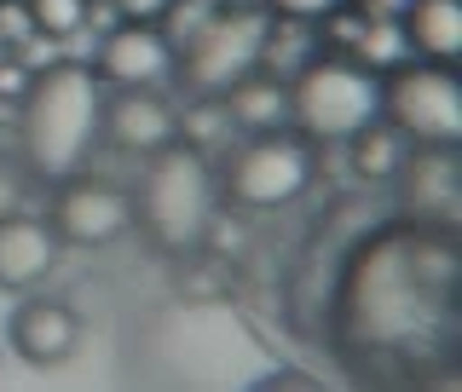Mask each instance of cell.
I'll return each instance as SVG.
<instances>
[{
  "instance_id": "6da1fadb",
  "label": "cell",
  "mask_w": 462,
  "mask_h": 392,
  "mask_svg": "<svg viewBox=\"0 0 462 392\" xmlns=\"http://www.w3.org/2000/svg\"><path fill=\"white\" fill-rule=\"evenodd\" d=\"M329 335L365 381H439L462 352L457 231L416 214L370 231L341 266Z\"/></svg>"
},
{
  "instance_id": "7a4b0ae2",
  "label": "cell",
  "mask_w": 462,
  "mask_h": 392,
  "mask_svg": "<svg viewBox=\"0 0 462 392\" xmlns=\"http://www.w3.org/2000/svg\"><path fill=\"white\" fill-rule=\"evenodd\" d=\"M105 93L87 64H47L35 69L18 98V144L35 179H69L98 144Z\"/></svg>"
},
{
  "instance_id": "3957f363",
  "label": "cell",
  "mask_w": 462,
  "mask_h": 392,
  "mask_svg": "<svg viewBox=\"0 0 462 392\" xmlns=\"http://www.w3.org/2000/svg\"><path fill=\"white\" fill-rule=\"evenodd\" d=\"M156 162L144 168L139 185V220L156 237V249L168 254H191L214 225V196H220V173H214L208 150L185 139H168L162 150H151Z\"/></svg>"
},
{
  "instance_id": "277c9868",
  "label": "cell",
  "mask_w": 462,
  "mask_h": 392,
  "mask_svg": "<svg viewBox=\"0 0 462 392\" xmlns=\"http://www.w3.org/2000/svg\"><path fill=\"white\" fill-rule=\"evenodd\" d=\"M382 115V81L358 58H307L289 76V122L300 139H346Z\"/></svg>"
},
{
  "instance_id": "5b68a950",
  "label": "cell",
  "mask_w": 462,
  "mask_h": 392,
  "mask_svg": "<svg viewBox=\"0 0 462 392\" xmlns=\"http://www.w3.org/2000/svg\"><path fill=\"white\" fill-rule=\"evenodd\" d=\"M382 122H393L416 144H462V87L439 58H399L382 69Z\"/></svg>"
},
{
  "instance_id": "8992f818",
  "label": "cell",
  "mask_w": 462,
  "mask_h": 392,
  "mask_svg": "<svg viewBox=\"0 0 462 392\" xmlns=\"http://www.w3.org/2000/svg\"><path fill=\"white\" fill-rule=\"evenodd\" d=\"M260 41H266V18L254 6H208L185 35L180 64L197 93H226L237 76L260 69Z\"/></svg>"
},
{
  "instance_id": "52a82bcc",
  "label": "cell",
  "mask_w": 462,
  "mask_h": 392,
  "mask_svg": "<svg viewBox=\"0 0 462 392\" xmlns=\"http://www.w3.org/2000/svg\"><path fill=\"white\" fill-rule=\"evenodd\" d=\"M307 185H312V150H307V139L283 133V127L249 133V144H243L220 173V191L237 202V208H283V202H295Z\"/></svg>"
},
{
  "instance_id": "ba28073f",
  "label": "cell",
  "mask_w": 462,
  "mask_h": 392,
  "mask_svg": "<svg viewBox=\"0 0 462 392\" xmlns=\"http://www.w3.org/2000/svg\"><path fill=\"white\" fill-rule=\"evenodd\" d=\"M127 220H134V202H127V191H116L110 179H87V173L58 179V202H52L58 242L98 249V242H116V237H122Z\"/></svg>"
},
{
  "instance_id": "9c48e42d",
  "label": "cell",
  "mask_w": 462,
  "mask_h": 392,
  "mask_svg": "<svg viewBox=\"0 0 462 392\" xmlns=\"http://www.w3.org/2000/svg\"><path fill=\"white\" fill-rule=\"evenodd\" d=\"M399 202L416 220H445L457 225L462 214V173H457V144H416V156L404 150L399 162Z\"/></svg>"
},
{
  "instance_id": "30bf717a",
  "label": "cell",
  "mask_w": 462,
  "mask_h": 392,
  "mask_svg": "<svg viewBox=\"0 0 462 392\" xmlns=\"http://www.w3.org/2000/svg\"><path fill=\"white\" fill-rule=\"evenodd\" d=\"M173 69V41L151 18H122L98 47V76L116 87H156Z\"/></svg>"
},
{
  "instance_id": "8fae6325",
  "label": "cell",
  "mask_w": 462,
  "mask_h": 392,
  "mask_svg": "<svg viewBox=\"0 0 462 392\" xmlns=\"http://www.w3.org/2000/svg\"><path fill=\"white\" fill-rule=\"evenodd\" d=\"M98 133H105L116 150H162L168 139H180V122H173L168 98L156 87H116V98H105V115H98Z\"/></svg>"
},
{
  "instance_id": "7c38bea8",
  "label": "cell",
  "mask_w": 462,
  "mask_h": 392,
  "mask_svg": "<svg viewBox=\"0 0 462 392\" xmlns=\"http://www.w3.org/2000/svg\"><path fill=\"white\" fill-rule=\"evenodd\" d=\"M81 346V317L64 300H23L12 312V352L35 369H58L69 364Z\"/></svg>"
},
{
  "instance_id": "4fadbf2b",
  "label": "cell",
  "mask_w": 462,
  "mask_h": 392,
  "mask_svg": "<svg viewBox=\"0 0 462 392\" xmlns=\"http://www.w3.org/2000/svg\"><path fill=\"white\" fill-rule=\"evenodd\" d=\"M58 231L35 214H6L0 220V288H29L58 266Z\"/></svg>"
},
{
  "instance_id": "5bb4252c",
  "label": "cell",
  "mask_w": 462,
  "mask_h": 392,
  "mask_svg": "<svg viewBox=\"0 0 462 392\" xmlns=\"http://www.w3.org/2000/svg\"><path fill=\"white\" fill-rule=\"evenodd\" d=\"M220 105H226V122L249 127V133H272V127L289 122V81L272 76V69H266V76L249 69V76H237L220 93Z\"/></svg>"
},
{
  "instance_id": "9a60e30c",
  "label": "cell",
  "mask_w": 462,
  "mask_h": 392,
  "mask_svg": "<svg viewBox=\"0 0 462 392\" xmlns=\"http://www.w3.org/2000/svg\"><path fill=\"white\" fill-rule=\"evenodd\" d=\"M399 29H404V47H411L416 58L451 64V58L462 52V6L457 0H404Z\"/></svg>"
},
{
  "instance_id": "2e32d148",
  "label": "cell",
  "mask_w": 462,
  "mask_h": 392,
  "mask_svg": "<svg viewBox=\"0 0 462 392\" xmlns=\"http://www.w3.org/2000/svg\"><path fill=\"white\" fill-rule=\"evenodd\" d=\"M404 150H411V139L399 133L393 122H365L358 133H346V156H353V173L358 179H393L399 162H404Z\"/></svg>"
},
{
  "instance_id": "e0dca14e",
  "label": "cell",
  "mask_w": 462,
  "mask_h": 392,
  "mask_svg": "<svg viewBox=\"0 0 462 392\" xmlns=\"http://www.w3.org/2000/svg\"><path fill=\"white\" fill-rule=\"evenodd\" d=\"M404 52H411V47H404V29H399V18H365V12H358L353 58H358V64L370 69V76H382V69H393Z\"/></svg>"
},
{
  "instance_id": "ac0fdd59",
  "label": "cell",
  "mask_w": 462,
  "mask_h": 392,
  "mask_svg": "<svg viewBox=\"0 0 462 392\" xmlns=\"http://www.w3.org/2000/svg\"><path fill=\"white\" fill-rule=\"evenodd\" d=\"M23 12H29V29H35V35H52V41L76 35L87 23V0H23Z\"/></svg>"
},
{
  "instance_id": "d6986e66",
  "label": "cell",
  "mask_w": 462,
  "mask_h": 392,
  "mask_svg": "<svg viewBox=\"0 0 462 392\" xmlns=\"http://www.w3.org/2000/svg\"><path fill=\"white\" fill-rule=\"evenodd\" d=\"M341 0H266V12H278V18L289 23H318V18H329Z\"/></svg>"
},
{
  "instance_id": "ffe728a7",
  "label": "cell",
  "mask_w": 462,
  "mask_h": 392,
  "mask_svg": "<svg viewBox=\"0 0 462 392\" xmlns=\"http://www.w3.org/2000/svg\"><path fill=\"white\" fill-rule=\"evenodd\" d=\"M23 173L18 168H0V220H6V214H23Z\"/></svg>"
},
{
  "instance_id": "44dd1931",
  "label": "cell",
  "mask_w": 462,
  "mask_h": 392,
  "mask_svg": "<svg viewBox=\"0 0 462 392\" xmlns=\"http://www.w3.org/2000/svg\"><path fill=\"white\" fill-rule=\"evenodd\" d=\"M23 87H29V69L18 58H0V98H23Z\"/></svg>"
},
{
  "instance_id": "7402d4cb",
  "label": "cell",
  "mask_w": 462,
  "mask_h": 392,
  "mask_svg": "<svg viewBox=\"0 0 462 392\" xmlns=\"http://www.w3.org/2000/svg\"><path fill=\"white\" fill-rule=\"evenodd\" d=\"M110 6L122 12V18H151V23H156V18L173 6V0H110Z\"/></svg>"
},
{
  "instance_id": "603a6c76",
  "label": "cell",
  "mask_w": 462,
  "mask_h": 392,
  "mask_svg": "<svg viewBox=\"0 0 462 392\" xmlns=\"http://www.w3.org/2000/svg\"><path fill=\"white\" fill-rule=\"evenodd\" d=\"M341 6L365 12V18H399V12H404V0H341Z\"/></svg>"
},
{
  "instance_id": "cb8c5ba5",
  "label": "cell",
  "mask_w": 462,
  "mask_h": 392,
  "mask_svg": "<svg viewBox=\"0 0 462 392\" xmlns=\"http://www.w3.org/2000/svg\"><path fill=\"white\" fill-rule=\"evenodd\" d=\"M202 6H231V0H202Z\"/></svg>"
},
{
  "instance_id": "d4e9b609",
  "label": "cell",
  "mask_w": 462,
  "mask_h": 392,
  "mask_svg": "<svg viewBox=\"0 0 462 392\" xmlns=\"http://www.w3.org/2000/svg\"><path fill=\"white\" fill-rule=\"evenodd\" d=\"M0 6H12V0H0Z\"/></svg>"
},
{
  "instance_id": "484cf974",
  "label": "cell",
  "mask_w": 462,
  "mask_h": 392,
  "mask_svg": "<svg viewBox=\"0 0 462 392\" xmlns=\"http://www.w3.org/2000/svg\"><path fill=\"white\" fill-rule=\"evenodd\" d=\"M0 47H6V41H0Z\"/></svg>"
}]
</instances>
